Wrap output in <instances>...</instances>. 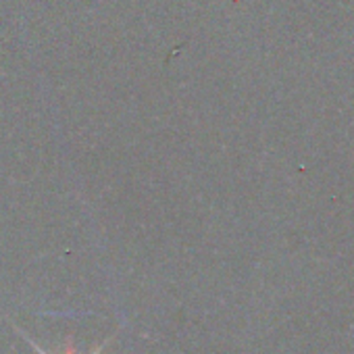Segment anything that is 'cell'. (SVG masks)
Returning a JSON list of instances; mask_svg holds the SVG:
<instances>
[{
	"label": "cell",
	"instance_id": "obj_1",
	"mask_svg": "<svg viewBox=\"0 0 354 354\" xmlns=\"http://www.w3.org/2000/svg\"><path fill=\"white\" fill-rule=\"evenodd\" d=\"M17 331L21 333V337H24V339H26V342H28V344H30V346H32V348H34V350H36L38 354H48V352H46V350H42V348H40V346H38V344H36V342H34V339H32V337H30V335H28L26 331H21L19 327H17ZM109 342H111V339L102 342V344H100L98 348H94V350H92L90 354H100V352L104 350V346H106ZM65 354H75V348H73V342H71V339H67V344H65Z\"/></svg>",
	"mask_w": 354,
	"mask_h": 354
}]
</instances>
